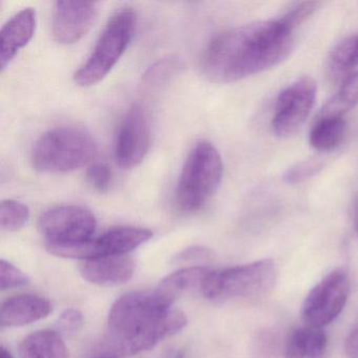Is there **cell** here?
<instances>
[{
  "label": "cell",
  "instance_id": "obj_1",
  "mask_svg": "<svg viewBox=\"0 0 358 358\" xmlns=\"http://www.w3.org/2000/svg\"><path fill=\"white\" fill-rule=\"evenodd\" d=\"M317 7L314 1L299 3L280 17L221 33L203 54V74L213 83H230L278 66L294 49L297 29Z\"/></svg>",
  "mask_w": 358,
  "mask_h": 358
},
{
  "label": "cell",
  "instance_id": "obj_2",
  "mask_svg": "<svg viewBox=\"0 0 358 358\" xmlns=\"http://www.w3.org/2000/svg\"><path fill=\"white\" fill-rule=\"evenodd\" d=\"M162 291H136L121 296L110 308L108 341L123 355H135L156 347L187 324L185 314L173 307Z\"/></svg>",
  "mask_w": 358,
  "mask_h": 358
},
{
  "label": "cell",
  "instance_id": "obj_3",
  "mask_svg": "<svg viewBox=\"0 0 358 358\" xmlns=\"http://www.w3.org/2000/svg\"><path fill=\"white\" fill-rule=\"evenodd\" d=\"M97 154L91 134L77 127H59L43 134L32 150L31 161L43 173H66L89 164Z\"/></svg>",
  "mask_w": 358,
  "mask_h": 358
},
{
  "label": "cell",
  "instance_id": "obj_4",
  "mask_svg": "<svg viewBox=\"0 0 358 358\" xmlns=\"http://www.w3.org/2000/svg\"><path fill=\"white\" fill-rule=\"evenodd\" d=\"M223 171L217 148L210 142H198L188 155L178 182L176 201L180 210L192 213L202 209L219 188Z\"/></svg>",
  "mask_w": 358,
  "mask_h": 358
},
{
  "label": "cell",
  "instance_id": "obj_5",
  "mask_svg": "<svg viewBox=\"0 0 358 358\" xmlns=\"http://www.w3.org/2000/svg\"><path fill=\"white\" fill-rule=\"evenodd\" d=\"M136 26L137 14L133 8L125 7L117 11L108 20L85 64L75 73V83L87 87L106 78L129 48Z\"/></svg>",
  "mask_w": 358,
  "mask_h": 358
},
{
  "label": "cell",
  "instance_id": "obj_6",
  "mask_svg": "<svg viewBox=\"0 0 358 358\" xmlns=\"http://www.w3.org/2000/svg\"><path fill=\"white\" fill-rule=\"evenodd\" d=\"M275 275V265L270 259L211 270L201 293L209 299L257 296L273 286Z\"/></svg>",
  "mask_w": 358,
  "mask_h": 358
},
{
  "label": "cell",
  "instance_id": "obj_7",
  "mask_svg": "<svg viewBox=\"0 0 358 358\" xmlns=\"http://www.w3.org/2000/svg\"><path fill=\"white\" fill-rule=\"evenodd\" d=\"M152 231L140 227H116L97 238L66 245H45L48 251L56 257L66 259H98L115 255H127L152 238Z\"/></svg>",
  "mask_w": 358,
  "mask_h": 358
},
{
  "label": "cell",
  "instance_id": "obj_8",
  "mask_svg": "<svg viewBox=\"0 0 358 358\" xmlns=\"http://www.w3.org/2000/svg\"><path fill=\"white\" fill-rule=\"evenodd\" d=\"M347 272L333 270L311 289L301 308V317L307 327L322 328L343 311L349 296Z\"/></svg>",
  "mask_w": 358,
  "mask_h": 358
},
{
  "label": "cell",
  "instance_id": "obj_9",
  "mask_svg": "<svg viewBox=\"0 0 358 358\" xmlns=\"http://www.w3.org/2000/svg\"><path fill=\"white\" fill-rule=\"evenodd\" d=\"M316 92V83L310 77H301L280 92L272 119L276 137H291L303 127L315 103Z\"/></svg>",
  "mask_w": 358,
  "mask_h": 358
},
{
  "label": "cell",
  "instance_id": "obj_10",
  "mask_svg": "<svg viewBox=\"0 0 358 358\" xmlns=\"http://www.w3.org/2000/svg\"><path fill=\"white\" fill-rule=\"evenodd\" d=\"M97 220L89 209L81 206H59L43 213L39 230L47 245H66L93 238Z\"/></svg>",
  "mask_w": 358,
  "mask_h": 358
},
{
  "label": "cell",
  "instance_id": "obj_11",
  "mask_svg": "<svg viewBox=\"0 0 358 358\" xmlns=\"http://www.w3.org/2000/svg\"><path fill=\"white\" fill-rule=\"evenodd\" d=\"M152 131L148 113L141 104H133L119 124L115 141V158L123 169L139 165L150 148Z\"/></svg>",
  "mask_w": 358,
  "mask_h": 358
},
{
  "label": "cell",
  "instance_id": "obj_12",
  "mask_svg": "<svg viewBox=\"0 0 358 358\" xmlns=\"http://www.w3.org/2000/svg\"><path fill=\"white\" fill-rule=\"evenodd\" d=\"M98 3L92 1H57L54 5L52 32L60 45H73L80 41L93 27Z\"/></svg>",
  "mask_w": 358,
  "mask_h": 358
},
{
  "label": "cell",
  "instance_id": "obj_13",
  "mask_svg": "<svg viewBox=\"0 0 358 358\" xmlns=\"http://www.w3.org/2000/svg\"><path fill=\"white\" fill-rule=\"evenodd\" d=\"M135 269V262L127 255L87 259L79 266V271L85 280L103 287L125 284L133 278Z\"/></svg>",
  "mask_w": 358,
  "mask_h": 358
},
{
  "label": "cell",
  "instance_id": "obj_14",
  "mask_svg": "<svg viewBox=\"0 0 358 358\" xmlns=\"http://www.w3.org/2000/svg\"><path fill=\"white\" fill-rule=\"evenodd\" d=\"M37 14L32 8H27L14 15L3 26L0 33V68L5 70L20 50L24 49L36 30Z\"/></svg>",
  "mask_w": 358,
  "mask_h": 358
},
{
  "label": "cell",
  "instance_id": "obj_15",
  "mask_svg": "<svg viewBox=\"0 0 358 358\" xmlns=\"http://www.w3.org/2000/svg\"><path fill=\"white\" fill-rule=\"evenodd\" d=\"M52 303L36 294H20L6 301L0 308L1 328L22 327L48 317Z\"/></svg>",
  "mask_w": 358,
  "mask_h": 358
},
{
  "label": "cell",
  "instance_id": "obj_16",
  "mask_svg": "<svg viewBox=\"0 0 358 358\" xmlns=\"http://www.w3.org/2000/svg\"><path fill=\"white\" fill-rule=\"evenodd\" d=\"M20 358H69V352L57 331L41 330L27 336L20 348Z\"/></svg>",
  "mask_w": 358,
  "mask_h": 358
},
{
  "label": "cell",
  "instance_id": "obj_17",
  "mask_svg": "<svg viewBox=\"0 0 358 358\" xmlns=\"http://www.w3.org/2000/svg\"><path fill=\"white\" fill-rule=\"evenodd\" d=\"M211 270L202 266L183 268L167 275L159 285L158 289L173 301L188 291L199 290L202 292L203 286Z\"/></svg>",
  "mask_w": 358,
  "mask_h": 358
},
{
  "label": "cell",
  "instance_id": "obj_18",
  "mask_svg": "<svg viewBox=\"0 0 358 358\" xmlns=\"http://www.w3.org/2000/svg\"><path fill=\"white\" fill-rule=\"evenodd\" d=\"M345 133L343 116H318L310 131V145L318 152H332L341 143Z\"/></svg>",
  "mask_w": 358,
  "mask_h": 358
},
{
  "label": "cell",
  "instance_id": "obj_19",
  "mask_svg": "<svg viewBox=\"0 0 358 358\" xmlns=\"http://www.w3.org/2000/svg\"><path fill=\"white\" fill-rule=\"evenodd\" d=\"M357 104L358 72H356L345 79L336 95L324 104L320 116H343Z\"/></svg>",
  "mask_w": 358,
  "mask_h": 358
},
{
  "label": "cell",
  "instance_id": "obj_20",
  "mask_svg": "<svg viewBox=\"0 0 358 358\" xmlns=\"http://www.w3.org/2000/svg\"><path fill=\"white\" fill-rule=\"evenodd\" d=\"M30 219V209L24 203L5 200L0 206V225L7 231L22 229Z\"/></svg>",
  "mask_w": 358,
  "mask_h": 358
},
{
  "label": "cell",
  "instance_id": "obj_21",
  "mask_svg": "<svg viewBox=\"0 0 358 358\" xmlns=\"http://www.w3.org/2000/svg\"><path fill=\"white\" fill-rule=\"evenodd\" d=\"M322 169H324V161L322 159H308V160L301 161V162L291 166L285 173L284 181L291 185L303 183V182L311 179Z\"/></svg>",
  "mask_w": 358,
  "mask_h": 358
},
{
  "label": "cell",
  "instance_id": "obj_22",
  "mask_svg": "<svg viewBox=\"0 0 358 358\" xmlns=\"http://www.w3.org/2000/svg\"><path fill=\"white\" fill-rule=\"evenodd\" d=\"M30 278L20 268L14 266L6 259L0 261V289L5 291L8 289L20 288L27 286Z\"/></svg>",
  "mask_w": 358,
  "mask_h": 358
},
{
  "label": "cell",
  "instance_id": "obj_23",
  "mask_svg": "<svg viewBox=\"0 0 358 358\" xmlns=\"http://www.w3.org/2000/svg\"><path fill=\"white\" fill-rule=\"evenodd\" d=\"M309 333V327H306L295 329L288 335L285 347L286 358H307Z\"/></svg>",
  "mask_w": 358,
  "mask_h": 358
},
{
  "label": "cell",
  "instance_id": "obj_24",
  "mask_svg": "<svg viewBox=\"0 0 358 358\" xmlns=\"http://www.w3.org/2000/svg\"><path fill=\"white\" fill-rule=\"evenodd\" d=\"M87 179L90 185L97 192H108L113 183L112 169L104 163H95L87 169Z\"/></svg>",
  "mask_w": 358,
  "mask_h": 358
},
{
  "label": "cell",
  "instance_id": "obj_25",
  "mask_svg": "<svg viewBox=\"0 0 358 358\" xmlns=\"http://www.w3.org/2000/svg\"><path fill=\"white\" fill-rule=\"evenodd\" d=\"M178 62L176 60L165 59L155 64L152 68L146 73L144 77V83L146 85H159V83H164L178 70Z\"/></svg>",
  "mask_w": 358,
  "mask_h": 358
},
{
  "label": "cell",
  "instance_id": "obj_26",
  "mask_svg": "<svg viewBox=\"0 0 358 358\" xmlns=\"http://www.w3.org/2000/svg\"><path fill=\"white\" fill-rule=\"evenodd\" d=\"M83 324V316L79 310L66 309L57 320V332L60 335L76 334Z\"/></svg>",
  "mask_w": 358,
  "mask_h": 358
},
{
  "label": "cell",
  "instance_id": "obj_27",
  "mask_svg": "<svg viewBox=\"0 0 358 358\" xmlns=\"http://www.w3.org/2000/svg\"><path fill=\"white\" fill-rule=\"evenodd\" d=\"M309 345L307 358H322L327 347V336L322 328L309 327Z\"/></svg>",
  "mask_w": 358,
  "mask_h": 358
},
{
  "label": "cell",
  "instance_id": "obj_28",
  "mask_svg": "<svg viewBox=\"0 0 358 358\" xmlns=\"http://www.w3.org/2000/svg\"><path fill=\"white\" fill-rule=\"evenodd\" d=\"M345 350L348 358H358V326L347 337Z\"/></svg>",
  "mask_w": 358,
  "mask_h": 358
},
{
  "label": "cell",
  "instance_id": "obj_29",
  "mask_svg": "<svg viewBox=\"0 0 358 358\" xmlns=\"http://www.w3.org/2000/svg\"><path fill=\"white\" fill-rule=\"evenodd\" d=\"M208 250L202 247H192L182 251L177 257L179 261H192V259H203L208 255Z\"/></svg>",
  "mask_w": 358,
  "mask_h": 358
},
{
  "label": "cell",
  "instance_id": "obj_30",
  "mask_svg": "<svg viewBox=\"0 0 358 358\" xmlns=\"http://www.w3.org/2000/svg\"><path fill=\"white\" fill-rule=\"evenodd\" d=\"M0 358H14L13 355L6 349L5 347L0 348Z\"/></svg>",
  "mask_w": 358,
  "mask_h": 358
},
{
  "label": "cell",
  "instance_id": "obj_31",
  "mask_svg": "<svg viewBox=\"0 0 358 358\" xmlns=\"http://www.w3.org/2000/svg\"><path fill=\"white\" fill-rule=\"evenodd\" d=\"M96 358H114V357H104V356H103V357H96Z\"/></svg>",
  "mask_w": 358,
  "mask_h": 358
},
{
  "label": "cell",
  "instance_id": "obj_32",
  "mask_svg": "<svg viewBox=\"0 0 358 358\" xmlns=\"http://www.w3.org/2000/svg\"><path fill=\"white\" fill-rule=\"evenodd\" d=\"M357 232H358V222H357Z\"/></svg>",
  "mask_w": 358,
  "mask_h": 358
}]
</instances>
